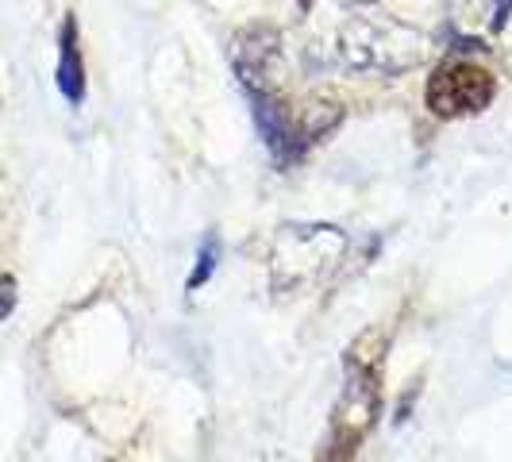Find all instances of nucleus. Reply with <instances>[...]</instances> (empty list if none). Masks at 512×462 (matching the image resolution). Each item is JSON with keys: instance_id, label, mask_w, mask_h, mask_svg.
<instances>
[{"instance_id": "6e6552de", "label": "nucleus", "mask_w": 512, "mask_h": 462, "mask_svg": "<svg viewBox=\"0 0 512 462\" xmlns=\"http://www.w3.org/2000/svg\"><path fill=\"white\" fill-rule=\"evenodd\" d=\"M16 308V282L12 278H0V320H8Z\"/></svg>"}, {"instance_id": "1a4fd4ad", "label": "nucleus", "mask_w": 512, "mask_h": 462, "mask_svg": "<svg viewBox=\"0 0 512 462\" xmlns=\"http://www.w3.org/2000/svg\"><path fill=\"white\" fill-rule=\"evenodd\" d=\"M512 16V0H497V16H493V31H501V27L509 24Z\"/></svg>"}, {"instance_id": "0eeeda50", "label": "nucleus", "mask_w": 512, "mask_h": 462, "mask_svg": "<svg viewBox=\"0 0 512 462\" xmlns=\"http://www.w3.org/2000/svg\"><path fill=\"white\" fill-rule=\"evenodd\" d=\"M216 258H220V239H216V235H208L205 243H201V255H197V270H193V278H189V289H201V282L212 278Z\"/></svg>"}, {"instance_id": "f257e3e1", "label": "nucleus", "mask_w": 512, "mask_h": 462, "mask_svg": "<svg viewBox=\"0 0 512 462\" xmlns=\"http://www.w3.org/2000/svg\"><path fill=\"white\" fill-rule=\"evenodd\" d=\"M335 58L355 74H405L424 58V35L393 16H347L335 31Z\"/></svg>"}, {"instance_id": "f03ea898", "label": "nucleus", "mask_w": 512, "mask_h": 462, "mask_svg": "<svg viewBox=\"0 0 512 462\" xmlns=\"http://www.w3.org/2000/svg\"><path fill=\"white\" fill-rule=\"evenodd\" d=\"M497 97V81L486 66L470 62V58H447L439 62L428 77V93L424 101L439 120H462V116H478L486 112Z\"/></svg>"}, {"instance_id": "9d476101", "label": "nucleus", "mask_w": 512, "mask_h": 462, "mask_svg": "<svg viewBox=\"0 0 512 462\" xmlns=\"http://www.w3.org/2000/svg\"><path fill=\"white\" fill-rule=\"evenodd\" d=\"M343 4H359L362 8V4H374V0H343Z\"/></svg>"}, {"instance_id": "20e7f679", "label": "nucleus", "mask_w": 512, "mask_h": 462, "mask_svg": "<svg viewBox=\"0 0 512 462\" xmlns=\"http://www.w3.org/2000/svg\"><path fill=\"white\" fill-rule=\"evenodd\" d=\"M374 412H378V389H374V378L359 366V382H355V374L347 370V397H343V405H339L335 436L347 439V443H355V439L370 428Z\"/></svg>"}, {"instance_id": "7ed1b4c3", "label": "nucleus", "mask_w": 512, "mask_h": 462, "mask_svg": "<svg viewBox=\"0 0 512 462\" xmlns=\"http://www.w3.org/2000/svg\"><path fill=\"white\" fill-rule=\"evenodd\" d=\"M231 62H235V74H239L247 93L282 89L285 54H282V35H278V27L255 24V27H247V31H239V35L231 39Z\"/></svg>"}, {"instance_id": "39448f33", "label": "nucleus", "mask_w": 512, "mask_h": 462, "mask_svg": "<svg viewBox=\"0 0 512 462\" xmlns=\"http://www.w3.org/2000/svg\"><path fill=\"white\" fill-rule=\"evenodd\" d=\"M58 89L70 104L85 101V58H81V35H77V20L74 12L62 20V31H58Z\"/></svg>"}, {"instance_id": "423d86ee", "label": "nucleus", "mask_w": 512, "mask_h": 462, "mask_svg": "<svg viewBox=\"0 0 512 462\" xmlns=\"http://www.w3.org/2000/svg\"><path fill=\"white\" fill-rule=\"evenodd\" d=\"M447 8L459 31H478L486 24L493 27V16H497V0H447Z\"/></svg>"}]
</instances>
